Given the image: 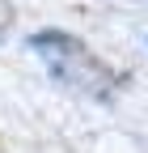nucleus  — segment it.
Instances as JSON below:
<instances>
[{
    "label": "nucleus",
    "instance_id": "nucleus-1",
    "mask_svg": "<svg viewBox=\"0 0 148 153\" xmlns=\"http://www.w3.org/2000/svg\"><path fill=\"white\" fill-rule=\"evenodd\" d=\"M30 47L51 64V72L59 76V81L76 85V89H97V94H106V85H114V76L89 55V47L76 43V38H68V34H34Z\"/></svg>",
    "mask_w": 148,
    "mask_h": 153
}]
</instances>
